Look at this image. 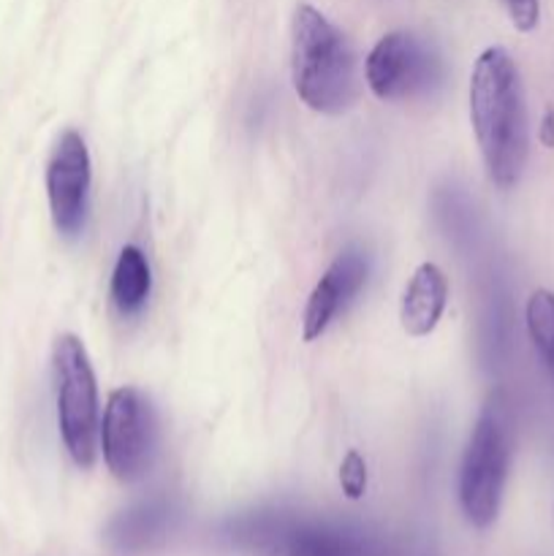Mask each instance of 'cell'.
<instances>
[{"label":"cell","instance_id":"obj_1","mask_svg":"<svg viewBox=\"0 0 554 556\" xmlns=\"http://www.w3.org/2000/svg\"><path fill=\"white\" fill-rule=\"evenodd\" d=\"M470 123L489 179L514 188L530 157V119L525 85L508 49L489 47L470 74Z\"/></svg>","mask_w":554,"mask_h":556},{"label":"cell","instance_id":"obj_2","mask_svg":"<svg viewBox=\"0 0 554 556\" xmlns=\"http://www.w3.org/2000/svg\"><path fill=\"white\" fill-rule=\"evenodd\" d=\"M293 90L313 112L345 114L358 101L356 54L315 5L299 3L291 22Z\"/></svg>","mask_w":554,"mask_h":556},{"label":"cell","instance_id":"obj_3","mask_svg":"<svg viewBox=\"0 0 554 556\" xmlns=\"http://www.w3.org/2000/svg\"><path fill=\"white\" fill-rule=\"evenodd\" d=\"M514 456V416L503 391H492L476 418L459 467V505L467 525L487 530L498 521Z\"/></svg>","mask_w":554,"mask_h":556},{"label":"cell","instance_id":"obj_4","mask_svg":"<svg viewBox=\"0 0 554 556\" xmlns=\"http://www.w3.org/2000/svg\"><path fill=\"white\" fill-rule=\"evenodd\" d=\"M58 427L76 467L90 470L98 454V389L90 356L76 334H60L52 348Z\"/></svg>","mask_w":554,"mask_h":556},{"label":"cell","instance_id":"obj_5","mask_svg":"<svg viewBox=\"0 0 554 556\" xmlns=\"http://www.w3.org/2000/svg\"><path fill=\"white\" fill-rule=\"evenodd\" d=\"M155 410L139 389H114L101 424V448L109 472L117 481L134 483L147 476L155 459Z\"/></svg>","mask_w":554,"mask_h":556},{"label":"cell","instance_id":"obj_6","mask_svg":"<svg viewBox=\"0 0 554 556\" xmlns=\"http://www.w3.org/2000/svg\"><path fill=\"white\" fill-rule=\"evenodd\" d=\"M440 60L427 43L407 30L386 33L364 63L369 90L380 101H407L440 81Z\"/></svg>","mask_w":554,"mask_h":556},{"label":"cell","instance_id":"obj_7","mask_svg":"<svg viewBox=\"0 0 554 556\" xmlns=\"http://www.w3.org/2000/svg\"><path fill=\"white\" fill-rule=\"evenodd\" d=\"M90 152L79 130H63L47 163V195L54 228L63 237H79L90 206Z\"/></svg>","mask_w":554,"mask_h":556},{"label":"cell","instance_id":"obj_8","mask_svg":"<svg viewBox=\"0 0 554 556\" xmlns=\"http://www.w3.org/2000/svg\"><path fill=\"white\" fill-rule=\"evenodd\" d=\"M364 280H367V258H364L362 250L351 248L331 261L324 277L315 282L313 293L307 299V307H304V342L318 340L329 329V324L340 315V309H345L348 302L362 291Z\"/></svg>","mask_w":554,"mask_h":556},{"label":"cell","instance_id":"obj_9","mask_svg":"<svg viewBox=\"0 0 554 556\" xmlns=\"http://www.w3.org/2000/svg\"><path fill=\"white\" fill-rule=\"evenodd\" d=\"M449 302V282L440 266L421 264L413 271L400 304L402 329L411 337H427L438 329Z\"/></svg>","mask_w":554,"mask_h":556},{"label":"cell","instance_id":"obj_10","mask_svg":"<svg viewBox=\"0 0 554 556\" xmlns=\"http://www.w3.org/2000/svg\"><path fill=\"white\" fill-rule=\"evenodd\" d=\"M152 288L150 264L134 244L119 250L112 271V302L123 315H136L147 304Z\"/></svg>","mask_w":554,"mask_h":556},{"label":"cell","instance_id":"obj_11","mask_svg":"<svg viewBox=\"0 0 554 556\" xmlns=\"http://www.w3.org/2000/svg\"><path fill=\"white\" fill-rule=\"evenodd\" d=\"M525 320L532 345L554 372V293L543 291V288L532 291L530 299H527Z\"/></svg>","mask_w":554,"mask_h":556},{"label":"cell","instance_id":"obj_12","mask_svg":"<svg viewBox=\"0 0 554 556\" xmlns=\"http://www.w3.org/2000/svg\"><path fill=\"white\" fill-rule=\"evenodd\" d=\"M163 530V514L155 508H139L119 516L112 525L114 546L123 552H141L152 543V538Z\"/></svg>","mask_w":554,"mask_h":556},{"label":"cell","instance_id":"obj_13","mask_svg":"<svg viewBox=\"0 0 554 556\" xmlns=\"http://www.w3.org/2000/svg\"><path fill=\"white\" fill-rule=\"evenodd\" d=\"M288 556H356L353 543L329 530H299L288 541Z\"/></svg>","mask_w":554,"mask_h":556},{"label":"cell","instance_id":"obj_14","mask_svg":"<svg viewBox=\"0 0 554 556\" xmlns=\"http://www.w3.org/2000/svg\"><path fill=\"white\" fill-rule=\"evenodd\" d=\"M340 486L348 500H362L367 492V465L358 451H348L340 465Z\"/></svg>","mask_w":554,"mask_h":556},{"label":"cell","instance_id":"obj_15","mask_svg":"<svg viewBox=\"0 0 554 556\" xmlns=\"http://www.w3.org/2000/svg\"><path fill=\"white\" fill-rule=\"evenodd\" d=\"M505 11H508L511 22L519 33L536 30L538 20H541V3L538 0H503Z\"/></svg>","mask_w":554,"mask_h":556},{"label":"cell","instance_id":"obj_16","mask_svg":"<svg viewBox=\"0 0 554 556\" xmlns=\"http://www.w3.org/2000/svg\"><path fill=\"white\" fill-rule=\"evenodd\" d=\"M541 141L543 147H554V112L549 109L546 114H543V123H541Z\"/></svg>","mask_w":554,"mask_h":556}]
</instances>
